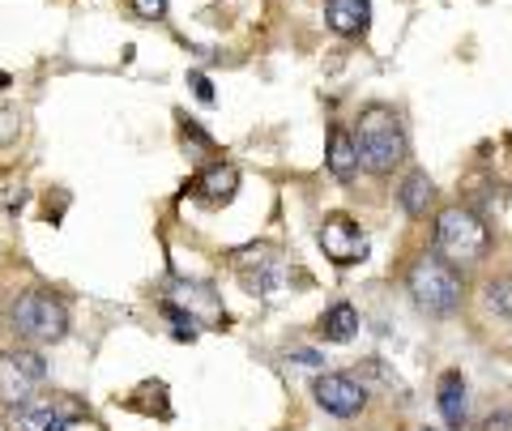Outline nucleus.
<instances>
[{
	"instance_id": "obj_23",
	"label": "nucleus",
	"mask_w": 512,
	"mask_h": 431,
	"mask_svg": "<svg viewBox=\"0 0 512 431\" xmlns=\"http://www.w3.org/2000/svg\"><path fill=\"white\" fill-rule=\"evenodd\" d=\"M9 86V73H0V90H5Z\"/></svg>"
},
{
	"instance_id": "obj_20",
	"label": "nucleus",
	"mask_w": 512,
	"mask_h": 431,
	"mask_svg": "<svg viewBox=\"0 0 512 431\" xmlns=\"http://www.w3.org/2000/svg\"><path fill=\"white\" fill-rule=\"evenodd\" d=\"M192 90H197V99H201V103H214V86H210V77L192 73Z\"/></svg>"
},
{
	"instance_id": "obj_18",
	"label": "nucleus",
	"mask_w": 512,
	"mask_h": 431,
	"mask_svg": "<svg viewBox=\"0 0 512 431\" xmlns=\"http://www.w3.org/2000/svg\"><path fill=\"white\" fill-rule=\"evenodd\" d=\"M22 137V116L13 107H0V150H9Z\"/></svg>"
},
{
	"instance_id": "obj_17",
	"label": "nucleus",
	"mask_w": 512,
	"mask_h": 431,
	"mask_svg": "<svg viewBox=\"0 0 512 431\" xmlns=\"http://www.w3.org/2000/svg\"><path fill=\"white\" fill-rule=\"evenodd\" d=\"M483 303H487L491 316H504V321H512V274L487 282L483 286Z\"/></svg>"
},
{
	"instance_id": "obj_8",
	"label": "nucleus",
	"mask_w": 512,
	"mask_h": 431,
	"mask_svg": "<svg viewBox=\"0 0 512 431\" xmlns=\"http://www.w3.org/2000/svg\"><path fill=\"white\" fill-rule=\"evenodd\" d=\"M320 248H325V257L333 265H355L367 257V239L350 218H325V227H320Z\"/></svg>"
},
{
	"instance_id": "obj_16",
	"label": "nucleus",
	"mask_w": 512,
	"mask_h": 431,
	"mask_svg": "<svg viewBox=\"0 0 512 431\" xmlns=\"http://www.w3.org/2000/svg\"><path fill=\"white\" fill-rule=\"evenodd\" d=\"M235 188H239V171L231 167V163H218V167H210L201 175V197L205 201H231L235 197Z\"/></svg>"
},
{
	"instance_id": "obj_22",
	"label": "nucleus",
	"mask_w": 512,
	"mask_h": 431,
	"mask_svg": "<svg viewBox=\"0 0 512 431\" xmlns=\"http://www.w3.org/2000/svg\"><path fill=\"white\" fill-rule=\"evenodd\" d=\"M291 363H303V367H325V359L316 350H291Z\"/></svg>"
},
{
	"instance_id": "obj_24",
	"label": "nucleus",
	"mask_w": 512,
	"mask_h": 431,
	"mask_svg": "<svg viewBox=\"0 0 512 431\" xmlns=\"http://www.w3.org/2000/svg\"><path fill=\"white\" fill-rule=\"evenodd\" d=\"M423 431H431V427H423Z\"/></svg>"
},
{
	"instance_id": "obj_13",
	"label": "nucleus",
	"mask_w": 512,
	"mask_h": 431,
	"mask_svg": "<svg viewBox=\"0 0 512 431\" xmlns=\"http://www.w3.org/2000/svg\"><path fill=\"white\" fill-rule=\"evenodd\" d=\"M171 308H180V312H201L205 321H222V308L214 303V291H210V286L180 282V286L171 291Z\"/></svg>"
},
{
	"instance_id": "obj_1",
	"label": "nucleus",
	"mask_w": 512,
	"mask_h": 431,
	"mask_svg": "<svg viewBox=\"0 0 512 431\" xmlns=\"http://www.w3.org/2000/svg\"><path fill=\"white\" fill-rule=\"evenodd\" d=\"M355 150H359V167L372 175H389L402 167L406 158V129L397 120L393 107L372 103L355 124Z\"/></svg>"
},
{
	"instance_id": "obj_9",
	"label": "nucleus",
	"mask_w": 512,
	"mask_h": 431,
	"mask_svg": "<svg viewBox=\"0 0 512 431\" xmlns=\"http://www.w3.org/2000/svg\"><path fill=\"white\" fill-rule=\"evenodd\" d=\"M77 419V414H64L60 410V397H30L13 410V427L18 431H64Z\"/></svg>"
},
{
	"instance_id": "obj_4",
	"label": "nucleus",
	"mask_w": 512,
	"mask_h": 431,
	"mask_svg": "<svg viewBox=\"0 0 512 431\" xmlns=\"http://www.w3.org/2000/svg\"><path fill=\"white\" fill-rule=\"evenodd\" d=\"M13 329L22 333L26 342H60L69 333V312L56 295H43V291H30V295H18L13 303Z\"/></svg>"
},
{
	"instance_id": "obj_12",
	"label": "nucleus",
	"mask_w": 512,
	"mask_h": 431,
	"mask_svg": "<svg viewBox=\"0 0 512 431\" xmlns=\"http://www.w3.org/2000/svg\"><path fill=\"white\" fill-rule=\"evenodd\" d=\"M325 163H329V175L338 184H350L359 175V150H355V137H350L346 129H333L329 133V154H325Z\"/></svg>"
},
{
	"instance_id": "obj_7",
	"label": "nucleus",
	"mask_w": 512,
	"mask_h": 431,
	"mask_svg": "<svg viewBox=\"0 0 512 431\" xmlns=\"http://www.w3.org/2000/svg\"><path fill=\"white\" fill-rule=\"evenodd\" d=\"M312 397H316V406L333 414V419H355V414L367 406V389L359 385L355 376H316V385H312Z\"/></svg>"
},
{
	"instance_id": "obj_14",
	"label": "nucleus",
	"mask_w": 512,
	"mask_h": 431,
	"mask_svg": "<svg viewBox=\"0 0 512 431\" xmlns=\"http://www.w3.org/2000/svg\"><path fill=\"white\" fill-rule=\"evenodd\" d=\"M436 205V184L427 180V171H410L402 184V210L406 218H427V210Z\"/></svg>"
},
{
	"instance_id": "obj_15",
	"label": "nucleus",
	"mask_w": 512,
	"mask_h": 431,
	"mask_svg": "<svg viewBox=\"0 0 512 431\" xmlns=\"http://www.w3.org/2000/svg\"><path fill=\"white\" fill-rule=\"evenodd\" d=\"M320 333H325L329 342H350L359 333V312H355V303H346L338 299L333 308L320 316Z\"/></svg>"
},
{
	"instance_id": "obj_6",
	"label": "nucleus",
	"mask_w": 512,
	"mask_h": 431,
	"mask_svg": "<svg viewBox=\"0 0 512 431\" xmlns=\"http://www.w3.org/2000/svg\"><path fill=\"white\" fill-rule=\"evenodd\" d=\"M231 265H235L239 282H244L252 295H269V291H278L282 278H286L282 257H278V252L269 248V244H248V248L231 252Z\"/></svg>"
},
{
	"instance_id": "obj_3",
	"label": "nucleus",
	"mask_w": 512,
	"mask_h": 431,
	"mask_svg": "<svg viewBox=\"0 0 512 431\" xmlns=\"http://www.w3.org/2000/svg\"><path fill=\"white\" fill-rule=\"evenodd\" d=\"M406 291L427 316H453L461 308V299H466V278L440 257H423L410 265Z\"/></svg>"
},
{
	"instance_id": "obj_10",
	"label": "nucleus",
	"mask_w": 512,
	"mask_h": 431,
	"mask_svg": "<svg viewBox=\"0 0 512 431\" xmlns=\"http://www.w3.org/2000/svg\"><path fill=\"white\" fill-rule=\"evenodd\" d=\"M325 22L333 35L363 39L367 22H372V5H367V0H325Z\"/></svg>"
},
{
	"instance_id": "obj_11",
	"label": "nucleus",
	"mask_w": 512,
	"mask_h": 431,
	"mask_svg": "<svg viewBox=\"0 0 512 431\" xmlns=\"http://www.w3.org/2000/svg\"><path fill=\"white\" fill-rule=\"evenodd\" d=\"M440 414H444V423L461 431L470 419V393H466V380H461V372H444L440 376Z\"/></svg>"
},
{
	"instance_id": "obj_5",
	"label": "nucleus",
	"mask_w": 512,
	"mask_h": 431,
	"mask_svg": "<svg viewBox=\"0 0 512 431\" xmlns=\"http://www.w3.org/2000/svg\"><path fill=\"white\" fill-rule=\"evenodd\" d=\"M43 380H47V363L39 350H5L0 355V406L18 410L39 393Z\"/></svg>"
},
{
	"instance_id": "obj_19",
	"label": "nucleus",
	"mask_w": 512,
	"mask_h": 431,
	"mask_svg": "<svg viewBox=\"0 0 512 431\" xmlns=\"http://www.w3.org/2000/svg\"><path fill=\"white\" fill-rule=\"evenodd\" d=\"M133 13L146 22H163L167 18V0H133Z\"/></svg>"
},
{
	"instance_id": "obj_2",
	"label": "nucleus",
	"mask_w": 512,
	"mask_h": 431,
	"mask_svg": "<svg viewBox=\"0 0 512 431\" xmlns=\"http://www.w3.org/2000/svg\"><path fill=\"white\" fill-rule=\"evenodd\" d=\"M487 248H491V231H487V222L478 218L470 205H448V210L436 214V252H440V261L448 265H478L487 257Z\"/></svg>"
},
{
	"instance_id": "obj_21",
	"label": "nucleus",
	"mask_w": 512,
	"mask_h": 431,
	"mask_svg": "<svg viewBox=\"0 0 512 431\" xmlns=\"http://www.w3.org/2000/svg\"><path fill=\"white\" fill-rule=\"evenodd\" d=\"M483 431H512V410H500V414H491V419L483 423Z\"/></svg>"
}]
</instances>
